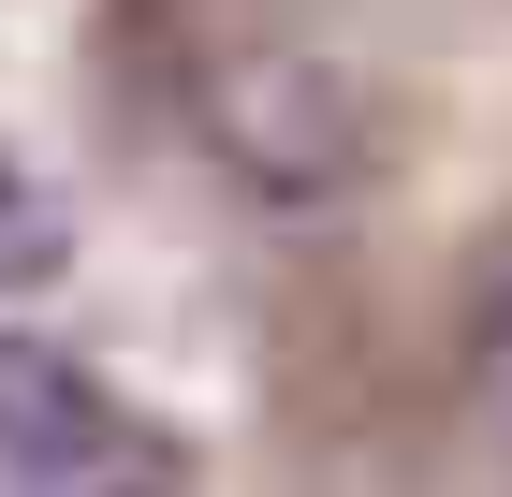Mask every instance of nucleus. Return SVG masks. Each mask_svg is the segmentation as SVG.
Instances as JSON below:
<instances>
[{"label":"nucleus","instance_id":"20e7f679","mask_svg":"<svg viewBox=\"0 0 512 497\" xmlns=\"http://www.w3.org/2000/svg\"><path fill=\"white\" fill-rule=\"evenodd\" d=\"M469 381H483V395L512 410V264H498V278L469 293Z\"/></svg>","mask_w":512,"mask_h":497},{"label":"nucleus","instance_id":"f03ea898","mask_svg":"<svg viewBox=\"0 0 512 497\" xmlns=\"http://www.w3.org/2000/svg\"><path fill=\"white\" fill-rule=\"evenodd\" d=\"M118 454H132V410L88 381L59 337H15V322H0V468L44 483V497H88Z\"/></svg>","mask_w":512,"mask_h":497},{"label":"nucleus","instance_id":"7ed1b4c3","mask_svg":"<svg viewBox=\"0 0 512 497\" xmlns=\"http://www.w3.org/2000/svg\"><path fill=\"white\" fill-rule=\"evenodd\" d=\"M59 249H74V220H59V191H44L30 161L0 147V293H30V278H59Z\"/></svg>","mask_w":512,"mask_h":497},{"label":"nucleus","instance_id":"f257e3e1","mask_svg":"<svg viewBox=\"0 0 512 497\" xmlns=\"http://www.w3.org/2000/svg\"><path fill=\"white\" fill-rule=\"evenodd\" d=\"M205 132L264 205H337L381 176V88L337 59V44H249L205 88Z\"/></svg>","mask_w":512,"mask_h":497}]
</instances>
